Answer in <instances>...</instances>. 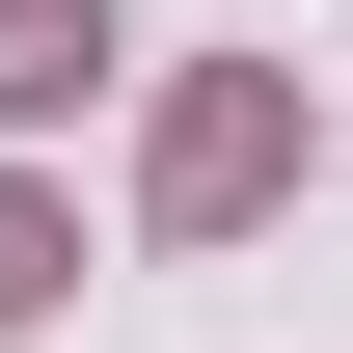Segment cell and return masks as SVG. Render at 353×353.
<instances>
[{
  "label": "cell",
  "instance_id": "1",
  "mask_svg": "<svg viewBox=\"0 0 353 353\" xmlns=\"http://www.w3.org/2000/svg\"><path fill=\"white\" fill-rule=\"evenodd\" d=\"M136 190H163L190 245H218V218H272V190H299V82H272V54H218V82H163V136H136Z\"/></svg>",
  "mask_w": 353,
  "mask_h": 353
},
{
  "label": "cell",
  "instance_id": "2",
  "mask_svg": "<svg viewBox=\"0 0 353 353\" xmlns=\"http://www.w3.org/2000/svg\"><path fill=\"white\" fill-rule=\"evenodd\" d=\"M82 82H109V0H0V136H54Z\"/></svg>",
  "mask_w": 353,
  "mask_h": 353
},
{
  "label": "cell",
  "instance_id": "3",
  "mask_svg": "<svg viewBox=\"0 0 353 353\" xmlns=\"http://www.w3.org/2000/svg\"><path fill=\"white\" fill-rule=\"evenodd\" d=\"M54 272H82V245H54V190H0V326H54Z\"/></svg>",
  "mask_w": 353,
  "mask_h": 353
}]
</instances>
